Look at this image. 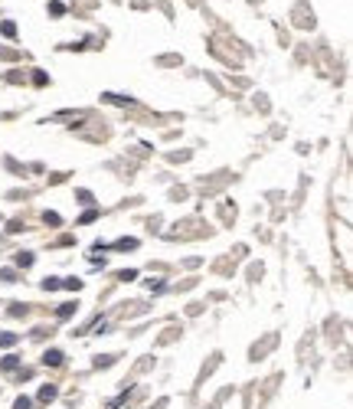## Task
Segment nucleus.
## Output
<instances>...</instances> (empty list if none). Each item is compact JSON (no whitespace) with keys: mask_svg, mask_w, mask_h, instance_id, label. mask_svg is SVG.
<instances>
[{"mask_svg":"<svg viewBox=\"0 0 353 409\" xmlns=\"http://www.w3.org/2000/svg\"><path fill=\"white\" fill-rule=\"evenodd\" d=\"M63 350H46V354H43V363H46V367H59V363H63Z\"/></svg>","mask_w":353,"mask_h":409,"instance_id":"f257e3e1","label":"nucleus"},{"mask_svg":"<svg viewBox=\"0 0 353 409\" xmlns=\"http://www.w3.org/2000/svg\"><path fill=\"white\" fill-rule=\"evenodd\" d=\"M16 265H20V268H30V265H33V255H30V252H20V255H16Z\"/></svg>","mask_w":353,"mask_h":409,"instance_id":"f03ea898","label":"nucleus"},{"mask_svg":"<svg viewBox=\"0 0 353 409\" xmlns=\"http://www.w3.org/2000/svg\"><path fill=\"white\" fill-rule=\"evenodd\" d=\"M39 400H43V403L56 400V386H43V390H39Z\"/></svg>","mask_w":353,"mask_h":409,"instance_id":"7ed1b4c3","label":"nucleus"},{"mask_svg":"<svg viewBox=\"0 0 353 409\" xmlns=\"http://www.w3.org/2000/svg\"><path fill=\"white\" fill-rule=\"evenodd\" d=\"M115 249H138V239H118V243H115Z\"/></svg>","mask_w":353,"mask_h":409,"instance_id":"20e7f679","label":"nucleus"},{"mask_svg":"<svg viewBox=\"0 0 353 409\" xmlns=\"http://www.w3.org/2000/svg\"><path fill=\"white\" fill-rule=\"evenodd\" d=\"M43 288H46V291H56V288H63V282H59V278H43Z\"/></svg>","mask_w":353,"mask_h":409,"instance_id":"39448f33","label":"nucleus"},{"mask_svg":"<svg viewBox=\"0 0 353 409\" xmlns=\"http://www.w3.org/2000/svg\"><path fill=\"white\" fill-rule=\"evenodd\" d=\"M0 33H3V36H16V26L10 23V20H3V23H0Z\"/></svg>","mask_w":353,"mask_h":409,"instance_id":"423d86ee","label":"nucleus"},{"mask_svg":"<svg viewBox=\"0 0 353 409\" xmlns=\"http://www.w3.org/2000/svg\"><path fill=\"white\" fill-rule=\"evenodd\" d=\"M63 288H69V291H78V288H82V278H66V282H63Z\"/></svg>","mask_w":353,"mask_h":409,"instance_id":"0eeeda50","label":"nucleus"},{"mask_svg":"<svg viewBox=\"0 0 353 409\" xmlns=\"http://www.w3.org/2000/svg\"><path fill=\"white\" fill-rule=\"evenodd\" d=\"M16 363H20V357H3L0 367H3V370H16Z\"/></svg>","mask_w":353,"mask_h":409,"instance_id":"6e6552de","label":"nucleus"},{"mask_svg":"<svg viewBox=\"0 0 353 409\" xmlns=\"http://www.w3.org/2000/svg\"><path fill=\"white\" fill-rule=\"evenodd\" d=\"M118 278H121V282H131V278H138V272H134V268H125V272H118Z\"/></svg>","mask_w":353,"mask_h":409,"instance_id":"1a4fd4ad","label":"nucleus"},{"mask_svg":"<svg viewBox=\"0 0 353 409\" xmlns=\"http://www.w3.org/2000/svg\"><path fill=\"white\" fill-rule=\"evenodd\" d=\"M16 344V334H0V347H10Z\"/></svg>","mask_w":353,"mask_h":409,"instance_id":"9d476101","label":"nucleus"},{"mask_svg":"<svg viewBox=\"0 0 353 409\" xmlns=\"http://www.w3.org/2000/svg\"><path fill=\"white\" fill-rule=\"evenodd\" d=\"M0 278H3V282H16V275H13V268H3V272H0Z\"/></svg>","mask_w":353,"mask_h":409,"instance_id":"9b49d317","label":"nucleus"},{"mask_svg":"<svg viewBox=\"0 0 353 409\" xmlns=\"http://www.w3.org/2000/svg\"><path fill=\"white\" fill-rule=\"evenodd\" d=\"M72 311H75V305H63V308H59V318H69Z\"/></svg>","mask_w":353,"mask_h":409,"instance_id":"f8f14e48","label":"nucleus"},{"mask_svg":"<svg viewBox=\"0 0 353 409\" xmlns=\"http://www.w3.org/2000/svg\"><path fill=\"white\" fill-rule=\"evenodd\" d=\"M95 216H98V213H95V210H88V213H82V220H78V223H92Z\"/></svg>","mask_w":353,"mask_h":409,"instance_id":"ddd939ff","label":"nucleus"},{"mask_svg":"<svg viewBox=\"0 0 353 409\" xmlns=\"http://www.w3.org/2000/svg\"><path fill=\"white\" fill-rule=\"evenodd\" d=\"M13 409H30V400H26V396H20V400H16V406Z\"/></svg>","mask_w":353,"mask_h":409,"instance_id":"4468645a","label":"nucleus"}]
</instances>
